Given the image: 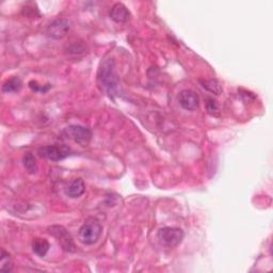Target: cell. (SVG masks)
Returning a JSON list of instances; mask_svg holds the SVG:
<instances>
[{"instance_id": "5", "label": "cell", "mask_w": 273, "mask_h": 273, "mask_svg": "<svg viewBox=\"0 0 273 273\" xmlns=\"http://www.w3.org/2000/svg\"><path fill=\"white\" fill-rule=\"evenodd\" d=\"M64 134L75 143L87 146L92 139V131L90 128L81 125H71L64 129Z\"/></svg>"}, {"instance_id": "11", "label": "cell", "mask_w": 273, "mask_h": 273, "mask_svg": "<svg viewBox=\"0 0 273 273\" xmlns=\"http://www.w3.org/2000/svg\"><path fill=\"white\" fill-rule=\"evenodd\" d=\"M50 244L46 239L35 238L32 242V251L40 257H44L49 251Z\"/></svg>"}, {"instance_id": "7", "label": "cell", "mask_w": 273, "mask_h": 273, "mask_svg": "<svg viewBox=\"0 0 273 273\" xmlns=\"http://www.w3.org/2000/svg\"><path fill=\"white\" fill-rule=\"evenodd\" d=\"M70 22L65 18H57L52 21L46 28V34L52 40H62L70 32Z\"/></svg>"}, {"instance_id": "3", "label": "cell", "mask_w": 273, "mask_h": 273, "mask_svg": "<svg viewBox=\"0 0 273 273\" xmlns=\"http://www.w3.org/2000/svg\"><path fill=\"white\" fill-rule=\"evenodd\" d=\"M157 236L163 245H166L168 248H176L184 240L185 233L180 227L166 226L159 229Z\"/></svg>"}, {"instance_id": "16", "label": "cell", "mask_w": 273, "mask_h": 273, "mask_svg": "<svg viewBox=\"0 0 273 273\" xmlns=\"http://www.w3.org/2000/svg\"><path fill=\"white\" fill-rule=\"evenodd\" d=\"M207 112L212 116H219L220 115V106L218 102L213 99H208L206 103Z\"/></svg>"}, {"instance_id": "12", "label": "cell", "mask_w": 273, "mask_h": 273, "mask_svg": "<svg viewBox=\"0 0 273 273\" xmlns=\"http://www.w3.org/2000/svg\"><path fill=\"white\" fill-rule=\"evenodd\" d=\"M200 83L204 89H206L208 92L215 94V95H220L223 92L222 86L219 81L216 79H205V80H200Z\"/></svg>"}, {"instance_id": "1", "label": "cell", "mask_w": 273, "mask_h": 273, "mask_svg": "<svg viewBox=\"0 0 273 273\" xmlns=\"http://www.w3.org/2000/svg\"><path fill=\"white\" fill-rule=\"evenodd\" d=\"M98 84L103 92L110 98L120 95V79L115 70L113 59H104L98 72Z\"/></svg>"}, {"instance_id": "10", "label": "cell", "mask_w": 273, "mask_h": 273, "mask_svg": "<svg viewBox=\"0 0 273 273\" xmlns=\"http://www.w3.org/2000/svg\"><path fill=\"white\" fill-rule=\"evenodd\" d=\"M86 191V184L83 179H76L74 180L70 185L67 186L65 193L68 198L71 199H77L80 198L85 193Z\"/></svg>"}, {"instance_id": "15", "label": "cell", "mask_w": 273, "mask_h": 273, "mask_svg": "<svg viewBox=\"0 0 273 273\" xmlns=\"http://www.w3.org/2000/svg\"><path fill=\"white\" fill-rule=\"evenodd\" d=\"M0 270L3 272H11L13 270V262L11 255L3 249L2 251V261H0Z\"/></svg>"}, {"instance_id": "13", "label": "cell", "mask_w": 273, "mask_h": 273, "mask_svg": "<svg viewBox=\"0 0 273 273\" xmlns=\"http://www.w3.org/2000/svg\"><path fill=\"white\" fill-rule=\"evenodd\" d=\"M23 87V83L21 78L14 76L8 79L3 86V92L5 93H16L20 92Z\"/></svg>"}, {"instance_id": "2", "label": "cell", "mask_w": 273, "mask_h": 273, "mask_svg": "<svg viewBox=\"0 0 273 273\" xmlns=\"http://www.w3.org/2000/svg\"><path fill=\"white\" fill-rule=\"evenodd\" d=\"M103 233V226L96 220H89L81 225L78 231L79 240L86 245L96 243Z\"/></svg>"}, {"instance_id": "8", "label": "cell", "mask_w": 273, "mask_h": 273, "mask_svg": "<svg viewBox=\"0 0 273 273\" xmlns=\"http://www.w3.org/2000/svg\"><path fill=\"white\" fill-rule=\"evenodd\" d=\"M179 104L185 110L193 111L197 110L200 106V98L198 93L192 90H183L179 94Z\"/></svg>"}, {"instance_id": "6", "label": "cell", "mask_w": 273, "mask_h": 273, "mask_svg": "<svg viewBox=\"0 0 273 273\" xmlns=\"http://www.w3.org/2000/svg\"><path fill=\"white\" fill-rule=\"evenodd\" d=\"M37 154L40 157L50 161H60L71 155V148L67 145H48L38 148Z\"/></svg>"}, {"instance_id": "4", "label": "cell", "mask_w": 273, "mask_h": 273, "mask_svg": "<svg viewBox=\"0 0 273 273\" xmlns=\"http://www.w3.org/2000/svg\"><path fill=\"white\" fill-rule=\"evenodd\" d=\"M48 233L56 238L58 243L60 244V247L66 251L73 253L76 251V245L73 240L72 235L68 233V230L62 226V225H52L48 227Z\"/></svg>"}, {"instance_id": "17", "label": "cell", "mask_w": 273, "mask_h": 273, "mask_svg": "<svg viewBox=\"0 0 273 273\" xmlns=\"http://www.w3.org/2000/svg\"><path fill=\"white\" fill-rule=\"evenodd\" d=\"M29 88H30L33 92H36V93H37V92H40V93H46V92H48V91L50 90L51 86H50V85L41 86V85H38V84L36 83V81L31 80L30 83H29Z\"/></svg>"}, {"instance_id": "14", "label": "cell", "mask_w": 273, "mask_h": 273, "mask_svg": "<svg viewBox=\"0 0 273 273\" xmlns=\"http://www.w3.org/2000/svg\"><path fill=\"white\" fill-rule=\"evenodd\" d=\"M23 165H24V168L26 169V171L28 172L29 174H35L38 171L35 158H34L33 154H31V153H27L23 157Z\"/></svg>"}, {"instance_id": "9", "label": "cell", "mask_w": 273, "mask_h": 273, "mask_svg": "<svg viewBox=\"0 0 273 273\" xmlns=\"http://www.w3.org/2000/svg\"><path fill=\"white\" fill-rule=\"evenodd\" d=\"M109 15H110V18L113 22L118 24H124L128 22L130 17V12L125 5L118 3L113 5V7L110 10V13H109Z\"/></svg>"}]
</instances>
